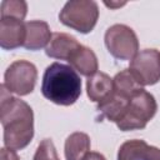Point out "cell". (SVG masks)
Here are the masks:
<instances>
[{
  "label": "cell",
  "instance_id": "cell-1",
  "mask_svg": "<svg viewBox=\"0 0 160 160\" xmlns=\"http://www.w3.org/2000/svg\"><path fill=\"white\" fill-rule=\"evenodd\" d=\"M0 120L5 148L16 151L30 144L34 136L32 109L25 101L11 96L4 85H1Z\"/></svg>",
  "mask_w": 160,
  "mask_h": 160
},
{
  "label": "cell",
  "instance_id": "cell-2",
  "mask_svg": "<svg viewBox=\"0 0 160 160\" xmlns=\"http://www.w3.org/2000/svg\"><path fill=\"white\" fill-rule=\"evenodd\" d=\"M41 94L56 105L70 106L81 95L80 76L70 65L52 62L42 75Z\"/></svg>",
  "mask_w": 160,
  "mask_h": 160
},
{
  "label": "cell",
  "instance_id": "cell-3",
  "mask_svg": "<svg viewBox=\"0 0 160 160\" xmlns=\"http://www.w3.org/2000/svg\"><path fill=\"white\" fill-rule=\"evenodd\" d=\"M158 104L155 98L144 90V88L136 90L128 104L124 116L116 122V126L122 131L140 130L155 116Z\"/></svg>",
  "mask_w": 160,
  "mask_h": 160
},
{
  "label": "cell",
  "instance_id": "cell-4",
  "mask_svg": "<svg viewBox=\"0 0 160 160\" xmlns=\"http://www.w3.org/2000/svg\"><path fill=\"white\" fill-rule=\"evenodd\" d=\"M99 18L98 4L92 0H72L68 1L59 14V20L81 34L90 32Z\"/></svg>",
  "mask_w": 160,
  "mask_h": 160
},
{
  "label": "cell",
  "instance_id": "cell-5",
  "mask_svg": "<svg viewBox=\"0 0 160 160\" xmlns=\"http://www.w3.org/2000/svg\"><path fill=\"white\" fill-rule=\"evenodd\" d=\"M108 51L119 60H131L139 51V40L135 31L124 24H115L105 32Z\"/></svg>",
  "mask_w": 160,
  "mask_h": 160
},
{
  "label": "cell",
  "instance_id": "cell-6",
  "mask_svg": "<svg viewBox=\"0 0 160 160\" xmlns=\"http://www.w3.org/2000/svg\"><path fill=\"white\" fill-rule=\"evenodd\" d=\"M38 79L36 66L26 60H16L6 69L4 86L9 92L25 96L32 92Z\"/></svg>",
  "mask_w": 160,
  "mask_h": 160
},
{
  "label": "cell",
  "instance_id": "cell-7",
  "mask_svg": "<svg viewBox=\"0 0 160 160\" xmlns=\"http://www.w3.org/2000/svg\"><path fill=\"white\" fill-rule=\"evenodd\" d=\"M129 71L140 86L154 85L160 80V52L156 49H144L130 61Z\"/></svg>",
  "mask_w": 160,
  "mask_h": 160
},
{
  "label": "cell",
  "instance_id": "cell-8",
  "mask_svg": "<svg viewBox=\"0 0 160 160\" xmlns=\"http://www.w3.org/2000/svg\"><path fill=\"white\" fill-rule=\"evenodd\" d=\"M26 38V25L22 20L14 18L0 19V46L12 50L24 46Z\"/></svg>",
  "mask_w": 160,
  "mask_h": 160
},
{
  "label": "cell",
  "instance_id": "cell-9",
  "mask_svg": "<svg viewBox=\"0 0 160 160\" xmlns=\"http://www.w3.org/2000/svg\"><path fill=\"white\" fill-rule=\"evenodd\" d=\"M118 160H160V149L144 140H128L119 148Z\"/></svg>",
  "mask_w": 160,
  "mask_h": 160
},
{
  "label": "cell",
  "instance_id": "cell-10",
  "mask_svg": "<svg viewBox=\"0 0 160 160\" xmlns=\"http://www.w3.org/2000/svg\"><path fill=\"white\" fill-rule=\"evenodd\" d=\"M26 25V38L24 48L28 50H40L46 48L51 40V32L48 22L41 20H31L25 22Z\"/></svg>",
  "mask_w": 160,
  "mask_h": 160
},
{
  "label": "cell",
  "instance_id": "cell-11",
  "mask_svg": "<svg viewBox=\"0 0 160 160\" xmlns=\"http://www.w3.org/2000/svg\"><path fill=\"white\" fill-rule=\"evenodd\" d=\"M81 44L71 35L65 32H54L51 36V40L49 45L45 48V52L48 56L59 59V60H66L70 58V55L80 46Z\"/></svg>",
  "mask_w": 160,
  "mask_h": 160
},
{
  "label": "cell",
  "instance_id": "cell-12",
  "mask_svg": "<svg viewBox=\"0 0 160 160\" xmlns=\"http://www.w3.org/2000/svg\"><path fill=\"white\" fill-rule=\"evenodd\" d=\"M86 92L91 101L102 102L109 99L114 92L112 79L105 72H95L86 81Z\"/></svg>",
  "mask_w": 160,
  "mask_h": 160
},
{
  "label": "cell",
  "instance_id": "cell-13",
  "mask_svg": "<svg viewBox=\"0 0 160 160\" xmlns=\"http://www.w3.org/2000/svg\"><path fill=\"white\" fill-rule=\"evenodd\" d=\"M68 62L71 68L76 70V72H80L84 76L90 78L95 72H98V58L95 52L84 45H80L68 59Z\"/></svg>",
  "mask_w": 160,
  "mask_h": 160
},
{
  "label": "cell",
  "instance_id": "cell-14",
  "mask_svg": "<svg viewBox=\"0 0 160 160\" xmlns=\"http://www.w3.org/2000/svg\"><path fill=\"white\" fill-rule=\"evenodd\" d=\"M90 152V138L85 132H72L65 140L66 160H85Z\"/></svg>",
  "mask_w": 160,
  "mask_h": 160
},
{
  "label": "cell",
  "instance_id": "cell-15",
  "mask_svg": "<svg viewBox=\"0 0 160 160\" xmlns=\"http://www.w3.org/2000/svg\"><path fill=\"white\" fill-rule=\"evenodd\" d=\"M112 82H114V91L125 98H131V95L136 90L142 88L136 82V80L129 71V69H125L118 72L112 79Z\"/></svg>",
  "mask_w": 160,
  "mask_h": 160
},
{
  "label": "cell",
  "instance_id": "cell-16",
  "mask_svg": "<svg viewBox=\"0 0 160 160\" xmlns=\"http://www.w3.org/2000/svg\"><path fill=\"white\" fill-rule=\"evenodd\" d=\"M28 12V4L22 0H4L0 5L1 18H14L24 20Z\"/></svg>",
  "mask_w": 160,
  "mask_h": 160
},
{
  "label": "cell",
  "instance_id": "cell-17",
  "mask_svg": "<svg viewBox=\"0 0 160 160\" xmlns=\"http://www.w3.org/2000/svg\"><path fill=\"white\" fill-rule=\"evenodd\" d=\"M32 160H60V159L58 156L54 142L50 139H44L39 144Z\"/></svg>",
  "mask_w": 160,
  "mask_h": 160
},
{
  "label": "cell",
  "instance_id": "cell-18",
  "mask_svg": "<svg viewBox=\"0 0 160 160\" xmlns=\"http://www.w3.org/2000/svg\"><path fill=\"white\" fill-rule=\"evenodd\" d=\"M0 160H20L16 151L12 149L2 148L0 150Z\"/></svg>",
  "mask_w": 160,
  "mask_h": 160
},
{
  "label": "cell",
  "instance_id": "cell-19",
  "mask_svg": "<svg viewBox=\"0 0 160 160\" xmlns=\"http://www.w3.org/2000/svg\"><path fill=\"white\" fill-rule=\"evenodd\" d=\"M85 160H106L104 155L99 154V152H95V151H90L88 154V156L85 158Z\"/></svg>",
  "mask_w": 160,
  "mask_h": 160
},
{
  "label": "cell",
  "instance_id": "cell-20",
  "mask_svg": "<svg viewBox=\"0 0 160 160\" xmlns=\"http://www.w3.org/2000/svg\"><path fill=\"white\" fill-rule=\"evenodd\" d=\"M125 2H105V5L106 6H109V8H118V6H121V5H124Z\"/></svg>",
  "mask_w": 160,
  "mask_h": 160
}]
</instances>
